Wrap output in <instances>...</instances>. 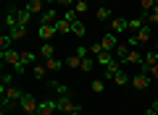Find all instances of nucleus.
<instances>
[{
  "label": "nucleus",
  "mask_w": 158,
  "mask_h": 115,
  "mask_svg": "<svg viewBox=\"0 0 158 115\" xmlns=\"http://www.w3.org/2000/svg\"><path fill=\"white\" fill-rule=\"evenodd\" d=\"M19 105H21V113H24V115H37V107H40V99H34V94L24 92V97L19 99Z\"/></svg>",
  "instance_id": "nucleus-1"
},
{
  "label": "nucleus",
  "mask_w": 158,
  "mask_h": 115,
  "mask_svg": "<svg viewBox=\"0 0 158 115\" xmlns=\"http://www.w3.org/2000/svg\"><path fill=\"white\" fill-rule=\"evenodd\" d=\"M129 84H132V89H135V92H145V89L150 86V73L140 68V73H135Z\"/></svg>",
  "instance_id": "nucleus-2"
},
{
  "label": "nucleus",
  "mask_w": 158,
  "mask_h": 115,
  "mask_svg": "<svg viewBox=\"0 0 158 115\" xmlns=\"http://www.w3.org/2000/svg\"><path fill=\"white\" fill-rule=\"evenodd\" d=\"M56 102H58V113H63V115H74L82 110L79 105L71 102V97H56Z\"/></svg>",
  "instance_id": "nucleus-3"
},
{
  "label": "nucleus",
  "mask_w": 158,
  "mask_h": 115,
  "mask_svg": "<svg viewBox=\"0 0 158 115\" xmlns=\"http://www.w3.org/2000/svg\"><path fill=\"white\" fill-rule=\"evenodd\" d=\"M0 58H3V63H8V66H13V68L21 63V52H19V50H13V47L0 50Z\"/></svg>",
  "instance_id": "nucleus-4"
},
{
  "label": "nucleus",
  "mask_w": 158,
  "mask_h": 115,
  "mask_svg": "<svg viewBox=\"0 0 158 115\" xmlns=\"http://www.w3.org/2000/svg\"><path fill=\"white\" fill-rule=\"evenodd\" d=\"M0 94H3V99H8V102H19V99L24 97V92L16 86V84H11V86H6V89H0Z\"/></svg>",
  "instance_id": "nucleus-5"
},
{
  "label": "nucleus",
  "mask_w": 158,
  "mask_h": 115,
  "mask_svg": "<svg viewBox=\"0 0 158 115\" xmlns=\"http://www.w3.org/2000/svg\"><path fill=\"white\" fill-rule=\"evenodd\" d=\"M56 34H58L56 24H40V29H37V37L42 42H50V37H56Z\"/></svg>",
  "instance_id": "nucleus-6"
},
{
  "label": "nucleus",
  "mask_w": 158,
  "mask_h": 115,
  "mask_svg": "<svg viewBox=\"0 0 158 115\" xmlns=\"http://www.w3.org/2000/svg\"><path fill=\"white\" fill-rule=\"evenodd\" d=\"M53 113H58L56 97H53V99H42V102H40V107H37V115H53Z\"/></svg>",
  "instance_id": "nucleus-7"
},
{
  "label": "nucleus",
  "mask_w": 158,
  "mask_h": 115,
  "mask_svg": "<svg viewBox=\"0 0 158 115\" xmlns=\"http://www.w3.org/2000/svg\"><path fill=\"white\" fill-rule=\"evenodd\" d=\"M118 34H113V32H108V34H103V39H100V44H103V50L106 52H113V50L118 47Z\"/></svg>",
  "instance_id": "nucleus-8"
},
{
  "label": "nucleus",
  "mask_w": 158,
  "mask_h": 115,
  "mask_svg": "<svg viewBox=\"0 0 158 115\" xmlns=\"http://www.w3.org/2000/svg\"><path fill=\"white\" fill-rule=\"evenodd\" d=\"M111 32H113V34H124V32H129V21H127V18L113 16V18H111Z\"/></svg>",
  "instance_id": "nucleus-9"
},
{
  "label": "nucleus",
  "mask_w": 158,
  "mask_h": 115,
  "mask_svg": "<svg viewBox=\"0 0 158 115\" xmlns=\"http://www.w3.org/2000/svg\"><path fill=\"white\" fill-rule=\"evenodd\" d=\"M48 86H50L53 92L58 94V97H71V89H69L66 84H61V81H56V79H50V81H48Z\"/></svg>",
  "instance_id": "nucleus-10"
},
{
  "label": "nucleus",
  "mask_w": 158,
  "mask_h": 115,
  "mask_svg": "<svg viewBox=\"0 0 158 115\" xmlns=\"http://www.w3.org/2000/svg\"><path fill=\"white\" fill-rule=\"evenodd\" d=\"M27 11L32 16H42L45 13V0H27Z\"/></svg>",
  "instance_id": "nucleus-11"
},
{
  "label": "nucleus",
  "mask_w": 158,
  "mask_h": 115,
  "mask_svg": "<svg viewBox=\"0 0 158 115\" xmlns=\"http://www.w3.org/2000/svg\"><path fill=\"white\" fill-rule=\"evenodd\" d=\"M156 63H158V50H156V47H153V50H150V52H145V63H142V66H140V68H142V71H150V68H153V66H156Z\"/></svg>",
  "instance_id": "nucleus-12"
},
{
  "label": "nucleus",
  "mask_w": 158,
  "mask_h": 115,
  "mask_svg": "<svg viewBox=\"0 0 158 115\" xmlns=\"http://www.w3.org/2000/svg\"><path fill=\"white\" fill-rule=\"evenodd\" d=\"M132 34L137 37V42H140V44H142V42H150V37H153V26H150V24H145L140 32H132Z\"/></svg>",
  "instance_id": "nucleus-13"
},
{
  "label": "nucleus",
  "mask_w": 158,
  "mask_h": 115,
  "mask_svg": "<svg viewBox=\"0 0 158 115\" xmlns=\"http://www.w3.org/2000/svg\"><path fill=\"white\" fill-rule=\"evenodd\" d=\"M58 16H61V13H58L56 8H45V13L40 16V24H56Z\"/></svg>",
  "instance_id": "nucleus-14"
},
{
  "label": "nucleus",
  "mask_w": 158,
  "mask_h": 115,
  "mask_svg": "<svg viewBox=\"0 0 158 115\" xmlns=\"http://www.w3.org/2000/svg\"><path fill=\"white\" fill-rule=\"evenodd\" d=\"M127 63H135V66H142V63H145V55H142L137 47H132V50H129V55H127Z\"/></svg>",
  "instance_id": "nucleus-15"
},
{
  "label": "nucleus",
  "mask_w": 158,
  "mask_h": 115,
  "mask_svg": "<svg viewBox=\"0 0 158 115\" xmlns=\"http://www.w3.org/2000/svg\"><path fill=\"white\" fill-rule=\"evenodd\" d=\"M145 24H148V13H140L137 18H132V21H129V32H140Z\"/></svg>",
  "instance_id": "nucleus-16"
},
{
  "label": "nucleus",
  "mask_w": 158,
  "mask_h": 115,
  "mask_svg": "<svg viewBox=\"0 0 158 115\" xmlns=\"http://www.w3.org/2000/svg\"><path fill=\"white\" fill-rule=\"evenodd\" d=\"M29 18H32V13L27 8H21V11L16 8V26H29Z\"/></svg>",
  "instance_id": "nucleus-17"
},
{
  "label": "nucleus",
  "mask_w": 158,
  "mask_h": 115,
  "mask_svg": "<svg viewBox=\"0 0 158 115\" xmlns=\"http://www.w3.org/2000/svg\"><path fill=\"white\" fill-rule=\"evenodd\" d=\"M129 50H132L129 44H118V47L113 50V58H116L118 63H127V55H129Z\"/></svg>",
  "instance_id": "nucleus-18"
},
{
  "label": "nucleus",
  "mask_w": 158,
  "mask_h": 115,
  "mask_svg": "<svg viewBox=\"0 0 158 115\" xmlns=\"http://www.w3.org/2000/svg\"><path fill=\"white\" fill-rule=\"evenodd\" d=\"M63 66H66V63H63V60H58V58H48V60H45V68H48L50 73H58Z\"/></svg>",
  "instance_id": "nucleus-19"
},
{
  "label": "nucleus",
  "mask_w": 158,
  "mask_h": 115,
  "mask_svg": "<svg viewBox=\"0 0 158 115\" xmlns=\"http://www.w3.org/2000/svg\"><path fill=\"white\" fill-rule=\"evenodd\" d=\"M56 29H58V34H71V21H66L63 16H58V21H56Z\"/></svg>",
  "instance_id": "nucleus-20"
},
{
  "label": "nucleus",
  "mask_w": 158,
  "mask_h": 115,
  "mask_svg": "<svg viewBox=\"0 0 158 115\" xmlns=\"http://www.w3.org/2000/svg\"><path fill=\"white\" fill-rule=\"evenodd\" d=\"M27 32H29V26H13V29H8V34H11L13 39H27Z\"/></svg>",
  "instance_id": "nucleus-21"
},
{
  "label": "nucleus",
  "mask_w": 158,
  "mask_h": 115,
  "mask_svg": "<svg viewBox=\"0 0 158 115\" xmlns=\"http://www.w3.org/2000/svg\"><path fill=\"white\" fill-rule=\"evenodd\" d=\"M121 71V63L118 60H113L111 66H106V79H116V73Z\"/></svg>",
  "instance_id": "nucleus-22"
},
{
  "label": "nucleus",
  "mask_w": 158,
  "mask_h": 115,
  "mask_svg": "<svg viewBox=\"0 0 158 115\" xmlns=\"http://www.w3.org/2000/svg\"><path fill=\"white\" fill-rule=\"evenodd\" d=\"M90 89H92L95 94H103V92H106V81H103V79H92V81H90Z\"/></svg>",
  "instance_id": "nucleus-23"
},
{
  "label": "nucleus",
  "mask_w": 158,
  "mask_h": 115,
  "mask_svg": "<svg viewBox=\"0 0 158 115\" xmlns=\"http://www.w3.org/2000/svg\"><path fill=\"white\" fill-rule=\"evenodd\" d=\"M95 63H100V66L106 68V66H111V63H113V58H111V52H106V50H103V52L95 58Z\"/></svg>",
  "instance_id": "nucleus-24"
},
{
  "label": "nucleus",
  "mask_w": 158,
  "mask_h": 115,
  "mask_svg": "<svg viewBox=\"0 0 158 115\" xmlns=\"http://www.w3.org/2000/svg\"><path fill=\"white\" fill-rule=\"evenodd\" d=\"M129 81H132V76H127L124 71H118V73H116V79H113V84H116V86H127Z\"/></svg>",
  "instance_id": "nucleus-25"
},
{
  "label": "nucleus",
  "mask_w": 158,
  "mask_h": 115,
  "mask_svg": "<svg viewBox=\"0 0 158 115\" xmlns=\"http://www.w3.org/2000/svg\"><path fill=\"white\" fill-rule=\"evenodd\" d=\"M85 32H87V29H85V24H82V21L77 18V21L71 24V34H77V37H85Z\"/></svg>",
  "instance_id": "nucleus-26"
},
{
  "label": "nucleus",
  "mask_w": 158,
  "mask_h": 115,
  "mask_svg": "<svg viewBox=\"0 0 158 115\" xmlns=\"http://www.w3.org/2000/svg\"><path fill=\"white\" fill-rule=\"evenodd\" d=\"M32 73H34V79H45L48 68L42 66V63H34V66H32Z\"/></svg>",
  "instance_id": "nucleus-27"
},
{
  "label": "nucleus",
  "mask_w": 158,
  "mask_h": 115,
  "mask_svg": "<svg viewBox=\"0 0 158 115\" xmlns=\"http://www.w3.org/2000/svg\"><path fill=\"white\" fill-rule=\"evenodd\" d=\"M74 11H77L79 16H85V13L90 11V3H85V0H77V3H74Z\"/></svg>",
  "instance_id": "nucleus-28"
},
{
  "label": "nucleus",
  "mask_w": 158,
  "mask_h": 115,
  "mask_svg": "<svg viewBox=\"0 0 158 115\" xmlns=\"http://www.w3.org/2000/svg\"><path fill=\"white\" fill-rule=\"evenodd\" d=\"M40 55H42L45 60H48V58H53V44H50V42H42V47H40Z\"/></svg>",
  "instance_id": "nucleus-29"
},
{
  "label": "nucleus",
  "mask_w": 158,
  "mask_h": 115,
  "mask_svg": "<svg viewBox=\"0 0 158 115\" xmlns=\"http://www.w3.org/2000/svg\"><path fill=\"white\" fill-rule=\"evenodd\" d=\"M79 68H82V71H85V73H90L92 68H95V60H92V58H87V55H85V58H82V66H79Z\"/></svg>",
  "instance_id": "nucleus-30"
},
{
  "label": "nucleus",
  "mask_w": 158,
  "mask_h": 115,
  "mask_svg": "<svg viewBox=\"0 0 158 115\" xmlns=\"http://www.w3.org/2000/svg\"><path fill=\"white\" fill-rule=\"evenodd\" d=\"M95 18H98V21H108V18H113V16H111V11H108V8L103 6V8H98V13H95Z\"/></svg>",
  "instance_id": "nucleus-31"
},
{
  "label": "nucleus",
  "mask_w": 158,
  "mask_h": 115,
  "mask_svg": "<svg viewBox=\"0 0 158 115\" xmlns=\"http://www.w3.org/2000/svg\"><path fill=\"white\" fill-rule=\"evenodd\" d=\"M61 16H63V18H66V21H71V24H74V21H77V18H79V13H77V11H74V8H66V11H63V13H61Z\"/></svg>",
  "instance_id": "nucleus-32"
},
{
  "label": "nucleus",
  "mask_w": 158,
  "mask_h": 115,
  "mask_svg": "<svg viewBox=\"0 0 158 115\" xmlns=\"http://www.w3.org/2000/svg\"><path fill=\"white\" fill-rule=\"evenodd\" d=\"M13 81H16V73H6V76H3V81H0V89H6V86H11Z\"/></svg>",
  "instance_id": "nucleus-33"
},
{
  "label": "nucleus",
  "mask_w": 158,
  "mask_h": 115,
  "mask_svg": "<svg viewBox=\"0 0 158 115\" xmlns=\"http://www.w3.org/2000/svg\"><path fill=\"white\" fill-rule=\"evenodd\" d=\"M11 42H13L11 34H3V37H0V50H8V47H11Z\"/></svg>",
  "instance_id": "nucleus-34"
},
{
  "label": "nucleus",
  "mask_w": 158,
  "mask_h": 115,
  "mask_svg": "<svg viewBox=\"0 0 158 115\" xmlns=\"http://www.w3.org/2000/svg\"><path fill=\"white\" fill-rule=\"evenodd\" d=\"M153 6H156V0H140V8H142V13H150V11H153Z\"/></svg>",
  "instance_id": "nucleus-35"
},
{
  "label": "nucleus",
  "mask_w": 158,
  "mask_h": 115,
  "mask_svg": "<svg viewBox=\"0 0 158 115\" xmlns=\"http://www.w3.org/2000/svg\"><path fill=\"white\" fill-rule=\"evenodd\" d=\"M100 52H103V44H100V42H92V44H90V55H95V58H98Z\"/></svg>",
  "instance_id": "nucleus-36"
},
{
  "label": "nucleus",
  "mask_w": 158,
  "mask_h": 115,
  "mask_svg": "<svg viewBox=\"0 0 158 115\" xmlns=\"http://www.w3.org/2000/svg\"><path fill=\"white\" fill-rule=\"evenodd\" d=\"M127 44H129V47H137L140 42H137V37H135V34H129V39H127Z\"/></svg>",
  "instance_id": "nucleus-37"
},
{
  "label": "nucleus",
  "mask_w": 158,
  "mask_h": 115,
  "mask_svg": "<svg viewBox=\"0 0 158 115\" xmlns=\"http://www.w3.org/2000/svg\"><path fill=\"white\" fill-rule=\"evenodd\" d=\"M148 73H150V79H158V63H156V66H153Z\"/></svg>",
  "instance_id": "nucleus-38"
},
{
  "label": "nucleus",
  "mask_w": 158,
  "mask_h": 115,
  "mask_svg": "<svg viewBox=\"0 0 158 115\" xmlns=\"http://www.w3.org/2000/svg\"><path fill=\"white\" fill-rule=\"evenodd\" d=\"M150 107H153V110L158 113V99H153V105H150Z\"/></svg>",
  "instance_id": "nucleus-39"
},
{
  "label": "nucleus",
  "mask_w": 158,
  "mask_h": 115,
  "mask_svg": "<svg viewBox=\"0 0 158 115\" xmlns=\"http://www.w3.org/2000/svg\"><path fill=\"white\" fill-rule=\"evenodd\" d=\"M50 3H58V0H45V6H50Z\"/></svg>",
  "instance_id": "nucleus-40"
},
{
  "label": "nucleus",
  "mask_w": 158,
  "mask_h": 115,
  "mask_svg": "<svg viewBox=\"0 0 158 115\" xmlns=\"http://www.w3.org/2000/svg\"><path fill=\"white\" fill-rule=\"evenodd\" d=\"M156 50H158V39H156Z\"/></svg>",
  "instance_id": "nucleus-41"
},
{
  "label": "nucleus",
  "mask_w": 158,
  "mask_h": 115,
  "mask_svg": "<svg viewBox=\"0 0 158 115\" xmlns=\"http://www.w3.org/2000/svg\"><path fill=\"white\" fill-rule=\"evenodd\" d=\"M156 99H158V94H156Z\"/></svg>",
  "instance_id": "nucleus-42"
}]
</instances>
